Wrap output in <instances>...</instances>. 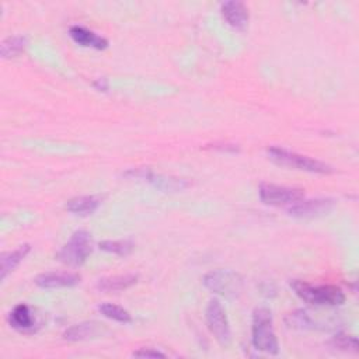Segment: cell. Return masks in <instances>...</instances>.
Returning <instances> with one entry per match:
<instances>
[{"label":"cell","instance_id":"cell-18","mask_svg":"<svg viewBox=\"0 0 359 359\" xmlns=\"http://www.w3.org/2000/svg\"><path fill=\"white\" fill-rule=\"evenodd\" d=\"M27 47V39L24 35H13V37H8L2 45H0V55L3 58H14L20 55Z\"/></svg>","mask_w":359,"mask_h":359},{"label":"cell","instance_id":"cell-12","mask_svg":"<svg viewBox=\"0 0 359 359\" xmlns=\"http://www.w3.org/2000/svg\"><path fill=\"white\" fill-rule=\"evenodd\" d=\"M69 34L72 40L82 47H91L94 50H105L109 47V41H107L104 37L82 25L70 27Z\"/></svg>","mask_w":359,"mask_h":359},{"label":"cell","instance_id":"cell-23","mask_svg":"<svg viewBox=\"0 0 359 359\" xmlns=\"http://www.w3.org/2000/svg\"><path fill=\"white\" fill-rule=\"evenodd\" d=\"M94 87H96L97 90L107 91V90H109V83H107L105 79H98V80L94 82Z\"/></svg>","mask_w":359,"mask_h":359},{"label":"cell","instance_id":"cell-22","mask_svg":"<svg viewBox=\"0 0 359 359\" xmlns=\"http://www.w3.org/2000/svg\"><path fill=\"white\" fill-rule=\"evenodd\" d=\"M132 355L136 358H166V353L152 348H142L139 351H135Z\"/></svg>","mask_w":359,"mask_h":359},{"label":"cell","instance_id":"cell-8","mask_svg":"<svg viewBox=\"0 0 359 359\" xmlns=\"http://www.w3.org/2000/svg\"><path fill=\"white\" fill-rule=\"evenodd\" d=\"M259 194L264 204L274 205V206L294 205L305 198V193L299 188H291V187L275 186V184H261Z\"/></svg>","mask_w":359,"mask_h":359},{"label":"cell","instance_id":"cell-9","mask_svg":"<svg viewBox=\"0 0 359 359\" xmlns=\"http://www.w3.org/2000/svg\"><path fill=\"white\" fill-rule=\"evenodd\" d=\"M336 202L330 198H318V199H302L288 209L290 215L298 219H313L325 217L330 213L334 208Z\"/></svg>","mask_w":359,"mask_h":359},{"label":"cell","instance_id":"cell-1","mask_svg":"<svg viewBox=\"0 0 359 359\" xmlns=\"http://www.w3.org/2000/svg\"><path fill=\"white\" fill-rule=\"evenodd\" d=\"M291 288L302 301L314 306H338L345 302L342 290L334 285H312L301 279H294Z\"/></svg>","mask_w":359,"mask_h":359},{"label":"cell","instance_id":"cell-6","mask_svg":"<svg viewBox=\"0 0 359 359\" xmlns=\"http://www.w3.org/2000/svg\"><path fill=\"white\" fill-rule=\"evenodd\" d=\"M206 325L209 331L217 338V341L226 347L232 340L229 320L222 303L218 299H212L206 307Z\"/></svg>","mask_w":359,"mask_h":359},{"label":"cell","instance_id":"cell-7","mask_svg":"<svg viewBox=\"0 0 359 359\" xmlns=\"http://www.w3.org/2000/svg\"><path fill=\"white\" fill-rule=\"evenodd\" d=\"M125 177H132V178H139L145 180V182L151 183L156 188L162 191H183L188 188L191 184L187 182L186 178H178V177H171V175H164V174H156L149 168H132L124 174Z\"/></svg>","mask_w":359,"mask_h":359},{"label":"cell","instance_id":"cell-19","mask_svg":"<svg viewBox=\"0 0 359 359\" xmlns=\"http://www.w3.org/2000/svg\"><path fill=\"white\" fill-rule=\"evenodd\" d=\"M98 247L107 253H113L121 257H125L131 254V251L133 250V243L129 240H105L98 244Z\"/></svg>","mask_w":359,"mask_h":359},{"label":"cell","instance_id":"cell-11","mask_svg":"<svg viewBox=\"0 0 359 359\" xmlns=\"http://www.w3.org/2000/svg\"><path fill=\"white\" fill-rule=\"evenodd\" d=\"M221 13L230 27L240 31L247 28L250 14L247 6L243 2H236V0L225 2L221 6Z\"/></svg>","mask_w":359,"mask_h":359},{"label":"cell","instance_id":"cell-17","mask_svg":"<svg viewBox=\"0 0 359 359\" xmlns=\"http://www.w3.org/2000/svg\"><path fill=\"white\" fill-rule=\"evenodd\" d=\"M100 202H101L100 198H97L94 195L76 197V198H72L67 201L66 209L70 213L80 215V217H87V215H91L97 210V208L100 206Z\"/></svg>","mask_w":359,"mask_h":359},{"label":"cell","instance_id":"cell-3","mask_svg":"<svg viewBox=\"0 0 359 359\" xmlns=\"http://www.w3.org/2000/svg\"><path fill=\"white\" fill-rule=\"evenodd\" d=\"M268 156L271 160L281 166H286L296 170H303L309 173H318V174H330L333 173V167L329 166L325 162H320L316 159H312L309 156H303L291 151H286L283 148L272 146L268 151Z\"/></svg>","mask_w":359,"mask_h":359},{"label":"cell","instance_id":"cell-14","mask_svg":"<svg viewBox=\"0 0 359 359\" xmlns=\"http://www.w3.org/2000/svg\"><path fill=\"white\" fill-rule=\"evenodd\" d=\"M101 333V326L94 321H85L80 325L72 326L63 333V338L66 341H83L89 338H94Z\"/></svg>","mask_w":359,"mask_h":359},{"label":"cell","instance_id":"cell-13","mask_svg":"<svg viewBox=\"0 0 359 359\" xmlns=\"http://www.w3.org/2000/svg\"><path fill=\"white\" fill-rule=\"evenodd\" d=\"M9 325L21 333H31L34 331L35 320L31 314V310L27 305L20 303L17 305L13 312L9 314Z\"/></svg>","mask_w":359,"mask_h":359},{"label":"cell","instance_id":"cell-21","mask_svg":"<svg viewBox=\"0 0 359 359\" xmlns=\"http://www.w3.org/2000/svg\"><path fill=\"white\" fill-rule=\"evenodd\" d=\"M330 345L340 351H348V352H358L359 351V342L355 337L347 336V334H337L331 341Z\"/></svg>","mask_w":359,"mask_h":359},{"label":"cell","instance_id":"cell-15","mask_svg":"<svg viewBox=\"0 0 359 359\" xmlns=\"http://www.w3.org/2000/svg\"><path fill=\"white\" fill-rule=\"evenodd\" d=\"M30 244H23L13 251H8L2 256V263H0V279H5L14 268L24 260V257L30 253Z\"/></svg>","mask_w":359,"mask_h":359},{"label":"cell","instance_id":"cell-4","mask_svg":"<svg viewBox=\"0 0 359 359\" xmlns=\"http://www.w3.org/2000/svg\"><path fill=\"white\" fill-rule=\"evenodd\" d=\"M93 251L91 235L86 230H78L72 235L70 240L59 250L58 260L66 265L79 267L86 263Z\"/></svg>","mask_w":359,"mask_h":359},{"label":"cell","instance_id":"cell-10","mask_svg":"<svg viewBox=\"0 0 359 359\" xmlns=\"http://www.w3.org/2000/svg\"><path fill=\"white\" fill-rule=\"evenodd\" d=\"M35 285L44 290H56V288H70L80 283V276L72 272H45L35 278Z\"/></svg>","mask_w":359,"mask_h":359},{"label":"cell","instance_id":"cell-16","mask_svg":"<svg viewBox=\"0 0 359 359\" xmlns=\"http://www.w3.org/2000/svg\"><path fill=\"white\" fill-rule=\"evenodd\" d=\"M138 282L136 275H116V276H107L101 278L97 282V288L102 292H120L124 290L131 288L132 285Z\"/></svg>","mask_w":359,"mask_h":359},{"label":"cell","instance_id":"cell-2","mask_svg":"<svg viewBox=\"0 0 359 359\" xmlns=\"http://www.w3.org/2000/svg\"><path fill=\"white\" fill-rule=\"evenodd\" d=\"M251 333H253V345L257 351L270 355H276L279 352L278 338L272 327V316L268 309L260 307L254 312Z\"/></svg>","mask_w":359,"mask_h":359},{"label":"cell","instance_id":"cell-20","mask_svg":"<svg viewBox=\"0 0 359 359\" xmlns=\"http://www.w3.org/2000/svg\"><path fill=\"white\" fill-rule=\"evenodd\" d=\"M98 310L107 318H111V320L118 321V323H124V325H125V323L132 321L129 312H127L121 306H117V305H113V303H101L98 306Z\"/></svg>","mask_w":359,"mask_h":359},{"label":"cell","instance_id":"cell-5","mask_svg":"<svg viewBox=\"0 0 359 359\" xmlns=\"http://www.w3.org/2000/svg\"><path fill=\"white\" fill-rule=\"evenodd\" d=\"M205 288L225 298H237L243 291V278L233 271H210L204 276Z\"/></svg>","mask_w":359,"mask_h":359}]
</instances>
